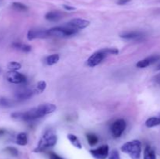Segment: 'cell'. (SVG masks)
<instances>
[{"instance_id": "obj_2", "label": "cell", "mask_w": 160, "mask_h": 159, "mask_svg": "<svg viewBox=\"0 0 160 159\" xmlns=\"http://www.w3.org/2000/svg\"><path fill=\"white\" fill-rule=\"evenodd\" d=\"M57 143V136L53 130H47L42 136L37 147L34 149V152H41L48 148L52 147Z\"/></svg>"}, {"instance_id": "obj_11", "label": "cell", "mask_w": 160, "mask_h": 159, "mask_svg": "<svg viewBox=\"0 0 160 159\" xmlns=\"http://www.w3.org/2000/svg\"><path fill=\"white\" fill-rule=\"evenodd\" d=\"M35 93L34 88H24L18 90L15 94V98L19 101H23L31 98Z\"/></svg>"}, {"instance_id": "obj_14", "label": "cell", "mask_w": 160, "mask_h": 159, "mask_svg": "<svg viewBox=\"0 0 160 159\" xmlns=\"http://www.w3.org/2000/svg\"><path fill=\"white\" fill-rule=\"evenodd\" d=\"M144 159H156V152L149 145H147L144 151Z\"/></svg>"}, {"instance_id": "obj_31", "label": "cell", "mask_w": 160, "mask_h": 159, "mask_svg": "<svg viewBox=\"0 0 160 159\" xmlns=\"http://www.w3.org/2000/svg\"><path fill=\"white\" fill-rule=\"evenodd\" d=\"M155 80H156L157 83H159V84H160V73L159 74L156 75V77H155Z\"/></svg>"}, {"instance_id": "obj_5", "label": "cell", "mask_w": 160, "mask_h": 159, "mask_svg": "<svg viewBox=\"0 0 160 159\" xmlns=\"http://www.w3.org/2000/svg\"><path fill=\"white\" fill-rule=\"evenodd\" d=\"M106 56H107V54H106V51H105V48H102V49L93 53L88 59L87 65L89 67L96 66V65H98V64H100L102 62V60L106 58Z\"/></svg>"}, {"instance_id": "obj_33", "label": "cell", "mask_w": 160, "mask_h": 159, "mask_svg": "<svg viewBox=\"0 0 160 159\" xmlns=\"http://www.w3.org/2000/svg\"><path fill=\"white\" fill-rule=\"evenodd\" d=\"M157 70H160V63L159 64V65H158V67H157Z\"/></svg>"}, {"instance_id": "obj_26", "label": "cell", "mask_w": 160, "mask_h": 159, "mask_svg": "<svg viewBox=\"0 0 160 159\" xmlns=\"http://www.w3.org/2000/svg\"><path fill=\"white\" fill-rule=\"evenodd\" d=\"M6 153L9 154L10 155L13 156V157H17L18 155V150L17 148L13 147H7L5 148L4 150Z\"/></svg>"}, {"instance_id": "obj_1", "label": "cell", "mask_w": 160, "mask_h": 159, "mask_svg": "<svg viewBox=\"0 0 160 159\" xmlns=\"http://www.w3.org/2000/svg\"><path fill=\"white\" fill-rule=\"evenodd\" d=\"M56 110V106L54 104H43L38 107L33 108L24 112H15L11 115L12 118L18 120L30 122L40 118L45 115L51 114Z\"/></svg>"}, {"instance_id": "obj_10", "label": "cell", "mask_w": 160, "mask_h": 159, "mask_svg": "<svg viewBox=\"0 0 160 159\" xmlns=\"http://www.w3.org/2000/svg\"><path fill=\"white\" fill-rule=\"evenodd\" d=\"M49 37L48 30L31 29L28 33V39L29 41L34 40L36 38H47Z\"/></svg>"}, {"instance_id": "obj_18", "label": "cell", "mask_w": 160, "mask_h": 159, "mask_svg": "<svg viewBox=\"0 0 160 159\" xmlns=\"http://www.w3.org/2000/svg\"><path fill=\"white\" fill-rule=\"evenodd\" d=\"M12 46L14 48H17V49L21 50L23 52H29L31 50V46L28 45H23V44L20 43V42H13L12 44Z\"/></svg>"}, {"instance_id": "obj_9", "label": "cell", "mask_w": 160, "mask_h": 159, "mask_svg": "<svg viewBox=\"0 0 160 159\" xmlns=\"http://www.w3.org/2000/svg\"><path fill=\"white\" fill-rule=\"evenodd\" d=\"M90 25V22L87 20H84V19H81V18H76L73 19L70 21H69L67 23V26L70 28H73L75 30H82L84 28L88 27V26Z\"/></svg>"}, {"instance_id": "obj_24", "label": "cell", "mask_w": 160, "mask_h": 159, "mask_svg": "<svg viewBox=\"0 0 160 159\" xmlns=\"http://www.w3.org/2000/svg\"><path fill=\"white\" fill-rule=\"evenodd\" d=\"M12 105V101L6 98H0V107L8 108Z\"/></svg>"}, {"instance_id": "obj_13", "label": "cell", "mask_w": 160, "mask_h": 159, "mask_svg": "<svg viewBox=\"0 0 160 159\" xmlns=\"http://www.w3.org/2000/svg\"><path fill=\"white\" fill-rule=\"evenodd\" d=\"M144 37L142 33L139 31H131V32H126L123 34H120V37L126 40H139Z\"/></svg>"}, {"instance_id": "obj_29", "label": "cell", "mask_w": 160, "mask_h": 159, "mask_svg": "<svg viewBox=\"0 0 160 159\" xmlns=\"http://www.w3.org/2000/svg\"><path fill=\"white\" fill-rule=\"evenodd\" d=\"M62 7H63L66 10H68V11H73L76 9V8L75 7H73V6H68V5H63Z\"/></svg>"}, {"instance_id": "obj_7", "label": "cell", "mask_w": 160, "mask_h": 159, "mask_svg": "<svg viewBox=\"0 0 160 159\" xmlns=\"http://www.w3.org/2000/svg\"><path fill=\"white\" fill-rule=\"evenodd\" d=\"M6 80L9 83L15 84H23L26 82L27 77L22 73H19L17 71H9L6 73Z\"/></svg>"}, {"instance_id": "obj_17", "label": "cell", "mask_w": 160, "mask_h": 159, "mask_svg": "<svg viewBox=\"0 0 160 159\" xmlns=\"http://www.w3.org/2000/svg\"><path fill=\"white\" fill-rule=\"evenodd\" d=\"M67 138L70 140L71 144L73 145V146H74L75 147L78 148V149H81V148H82L81 143L80 142V140H78V138L76 136L73 135V134H68V135H67Z\"/></svg>"}, {"instance_id": "obj_20", "label": "cell", "mask_w": 160, "mask_h": 159, "mask_svg": "<svg viewBox=\"0 0 160 159\" xmlns=\"http://www.w3.org/2000/svg\"><path fill=\"white\" fill-rule=\"evenodd\" d=\"M59 60V55L58 54H53L48 56L45 59V62L48 65H52L57 63Z\"/></svg>"}, {"instance_id": "obj_25", "label": "cell", "mask_w": 160, "mask_h": 159, "mask_svg": "<svg viewBox=\"0 0 160 159\" xmlns=\"http://www.w3.org/2000/svg\"><path fill=\"white\" fill-rule=\"evenodd\" d=\"M7 67L10 71H17L21 68V64L17 62H11L8 64Z\"/></svg>"}, {"instance_id": "obj_23", "label": "cell", "mask_w": 160, "mask_h": 159, "mask_svg": "<svg viewBox=\"0 0 160 159\" xmlns=\"http://www.w3.org/2000/svg\"><path fill=\"white\" fill-rule=\"evenodd\" d=\"M12 6L13 7V9H17L18 11H27L28 9V6L26 5L23 4L21 2H15L12 4Z\"/></svg>"}, {"instance_id": "obj_15", "label": "cell", "mask_w": 160, "mask_h": 159, "mask_svg": "<svg viewBox=\"0 0 160 159\" xmlns=\"http://www.w3.org/2000/svg\"><path fill=\"white\" fill-rule=\"evenodd\" d=\"M45 19L49 21H58L61 19V13L57 11H51L45 14Z\"/></svg>"}, {"instance_id": "obj_19", "label": "cell", "mask_w": 160, "mask_h": 159, "mask_svg": "<svg viewBox=\"0 0 160 159\" xmlns=\"http://www.w3.org/2000/svg\"><path fill=\"white\" fill-rule=\"evenodd\" d=\"M16 142L18 145L20 146H25L28 143V136L25 132H20L17 135Z\"/></svg>"}, {"instance_id": "obj_28", "label": "cell", "mask_w": 160, "mask_h": 159, "mask_svg": "<svg viewBox=\"0 0 160 159\" xmlns=\"http://www.w3.org/2000/svg\"><path fill=\"white\" fill-rule=\"evenodd\" d=\"M49 159H63V158L61 157L60 156L58 155V154H55V153H50Z\"/></svg>"}, {"instance_id": "obj_22", "label": "cell", "mask_w": 160, "mask_h": 159, "mask_svg": "<svg viewBox=\"0 0 160 159\" xmlns=\"http://www.w3.org/2000/svg\"><path fill=\"white\" fill-rule=\"evenodd\" d=\"M86 137H87L88 142L91 146H94L98 142V137L95 134L88 133L86 135Z\"/></svg>"}, {"instance_id": "obj_30", "label": "cell", "mask_w": 160, "mask_h": 159, "mask_svg": "<svg viewBox=\"0 0 160 159\" xmlns=\"http://www.w3.org/2000/svg\"><path fill=\"white\" fill-rule=\"evenodd\" d=\"M130 1H131V0H118V1H117V4L122 6V5L127 4V3L129 2Z\"/></svg>"}, {"instance_id": "obj_16", "label": "cell", "mask_w": 160, "mask_h": 159, "mask_svg": "<svg viewBox=\"0 0 160 159\" xmlns=\"http://www.w3.org/2000/svg\"><path fill=\"white\" fill-rule=\"evenodd\" d=\"M160 125V117H150L145 122V126L148 128L155 127Z\"/></svg>"}, {"instance_id": "obj_6", "label": "cell", "mask_w": 160, "mask_h": 159, "mask_svg": "<svg viewBox=\"0 0 160 159\" xmlns=\"http://www.w3.org/2000/svg\"><path fill=\"white\" fill-rule=\"evenodd\" d=\"M126 122L123 118L116 120L111 126V132H112L113 137L118 138V137H121L126 129Z\"/></svg>"}, {"instance_id": "obj_3", "label": "cell", "mask_w": 160, "mask_h": 159, "mask_svg": "<svg viewBox=\"0 0 160 159\" xmlns=\"http://www.w3.org/2000/svg\"><path fill=\"white\" fill-rule=\"evenodd\" d=\"M121 151L128 154L132 159H140L142 153V143L138 140L127 142L121 147Z\"/></svg>"}, {"instance_id": "obj_8", "label": "cell", "mask_w": 160, "mask_h": 159, "mask_svg": "<svg viewBox=\"0 0 160 159\" xmlns=\"http://www.w3.org/2000/svg\"><path fill=\"white\" fill-rule=\"evenodd\" d=\"M109 147L107 144L102 145L96 149H92L90 151L91 154L95 159H106L109 156Z\"/></svg>"}, {"instance_id": "obj_32", "label": "cell", "mask_w": 160, "mask_h": 159, "mask_svg": "<svg viewBox=\"0 0 160 159\" xmlns=\"http://www.w3.org/2000/svg\"><path fill=\"white\" fill-rule=\"evenodd\" d=\"M5 132H6V130L4 129H0V137L4 135Z\"/></svg>"}, {"instance_id": "obj_27", "label": "cell", "mask_w": 160, "mask_h": 159, "mask_svg": "<svg viewBox=\"0 0 160 159\" xmlns=\"http://www.w3.org/2000/svg\"><path fill=\"white\" fill-rule=\"evenodd\" d=\"M108 159H120V154H119L118 151L116 149L112 150V151H111L110 154H109V158Z\"/></svg>"}, {"instance_id": "obj_12", "label": "cell", "mask_w": 160, "mask_h": 159, "mask_svg": "<svg viewBox=\"0 0 160 159\" xmlns=\"http://www.w3.org/2000/svg\"><path fill=\"white\" fill-rule=\"evenodd\" d=\"M159 59H160V56H159V55L149 56V57H147V58H145V59H142V60L139 61V62L136 64V66L139 69L146 68V67L151 65L152 64H153V63H155L156 62H157Z\"/></svg>"}, {"instance_id": "obj_4", "label": "cell", "mask_w": 160, "mask_h": 159, "mask_svg": "<svg viewBox=\"0 0 160 159\" xmlns=\"http://www.w3.org/2000/svg\"><path fill=\"white\" fill-rule=\"evenodd\" d=\"M49 37H67L71 36L78 33V30L68 27V26H56L48 30Z\"/></svg>"}, {"instance_id": "obj_21", "label": "cell", "mask_w": 160, "mask_h": 159, "mask_svg": "<svg viewBox=\"0 0 160 159\" xmlns=\"http://www.w3.org/2000/svg\"><path fill=\"white\" fill-rule=\"evenodd\" d=\"M46 86L47 84L46 83H45V81L41 80L39 81V82H38L35 87H34V90H35V93L36 94L42 93V92L45 90V88H46Z\"/></svg>"}]
</instances>
